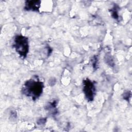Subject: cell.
<instances>
[{"mask_svg": "<svg viewBox=\"0 0 132 132\" xmlns=\"http://www.w3.org/2000/svg\"><path fill=\"white\" fill-rule=\"evenodd\" d=\"M43 88V82L37 77L26 81L22 87V92L25 95L31 97L32 100H36L42 94Z\"/></svg>", "mask_w": 132, "mask_h": 132, "instance_id": "obj_1", "label": "cell"}, {"mask_svg": "<svg viewBox=\"0 0 132 132\" xmlns=\"http://www.w3.org/2000/svg\"><path fill=\"white\" fill-rule=\"evenodd\" d=\"M13 46L21 57L25 58L29 52L28 38L21 35L16 36L14 39Z\"/></svg>", "mask_w": 132, "mask_h": 132, "instance_id": "obj_2", "label": "cell"}, {"mask_svg": "<svg viewBox=\"0 0 132 132\" xmlns=\"http://www.w3.org/2000/svg\"><path fill=\"white\" fill-rule=\"evenodd\" d=\"M82 90L86 100L89 102H91L94 100L96 88L94 82H93L89 78H86L83 80Z\"/></svg>", "mask_w": 132, "mask_h": 132, "instance_id": "obj_3", "label": "cell"}, {"mask_svg": "<svg viewBox=\"0 0 132 132\" xmlns=\"http://www.w3.org/2000/svg\"><path fill=\"white\" fill-rule=\"evenodd\" d=\"M40 6V1H26L25 3L24 9L27 11L38 12Z\"/></svg>", "mask_w": 132, "mask_h": 132, "instance_id": "obj_4", "label": "cell"}, {"mask_svg": "<svg viewBox=\"0 0 132 132\" xmlns=\"http://www.w3.org/2000/svg\"><path fill=\"white\" fill-rule=\"evenodd\" d=\"M118 7L117 6H114L111 10V13L112 17L115 19H118L119 17L118 15Z\"/></svg>", "mask_w": 132, "mask_h": 132, "instance_id": "obj_5", "label": "cell"}]
</instances>
